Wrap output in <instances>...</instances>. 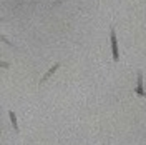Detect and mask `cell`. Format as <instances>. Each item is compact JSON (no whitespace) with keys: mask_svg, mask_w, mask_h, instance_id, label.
<instances>
[{"mask_svg":"<svg viewBox=\"0 0 146 145\" xmlns=\"http://www.w3.org/2000/svg\"><path fill=\"white\" fill-rule=\"evenodd\" d=\"M110 44H111V57L113 62H119V50H118V40H116V30L115 27H110Z\"/></svg>","mask_w":146,"mask_h":145,"instance_id":"obj_1","label":"cell"},{"mask_svg":"<svg viewBox=\"0 0 146 145\" xmlns=\"http://www.w3.org/2000/svg\"><path fill=\"white\" fill-rule=\"evenodd\" d=\"M2 42H3V44H7V45H10V47H13V48H15V45H13V44H12V42H10L9 38H7V37L5 35H2Z\"/></svg>","mask_w":146,"mask_h":145,"instance_id":"obj_5","label":"cell"},{"mask_svg":"<svg viewBox=\"0 0 146 145\" xmlns=\"http://www.w3.org/2000/svg\"><path fill=\"white\" fill-rule=\"evenodd\" d=\"M135 93H136L138 97H143V99H146V90L143 89V87H138V85H136V89H135Z\"/></svg>","mask_w":146,"mask_h":145,"instance_id":"obj_4","label":"cell"},{"mask_svg":"<svg viewBox=\"0 0 146 145\" xmlns=\"http://www.w3.org/2000/svg\"><path fill=\"white\" fill-rule=\"evenodd\" d=\"M9 117H10V122H12V127L15 132H20V128H18V122H17V115H15V112L13 110H9Z\"/></svg>","mask_w":146,"mask_h":145,"instance_id":"obj_3","label":"cell"},{"mask_svg":"<svg viewBox=\"0 0 146 145\" xmlns=\"http://www.w3.org/2000/svg\"><path fill=\"white\" fill-rule=\"evenodd\" d=\"M60 67H62V64H60V62H56V64L52 65V67H50V70H48V72L43 75V77H42V80H40V85H43L45 82H48V79H50V77H52V75H53V73L56 72L58 68H60Z\"/></svg>","mask_w":146,"mask_h":145,"instance_id":"obj_2","label":"cell"}]
</instances>
